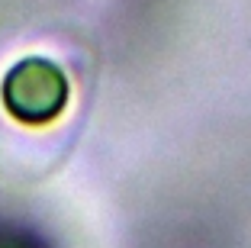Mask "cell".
<instances>
[{"label": "cell", "mask_w": 251, "mask_h": 248, "mask_svg": "<svg viewBox=\"0 0 251 248\" xmlns=\"http://www.w3.org/2000/svg\"><path fill=\"white\" fill-rule=\"evenodd\" d=\"M0 103L16 123L49 126L71 103V81L58 61L45 55H26L7 68L0 81Z\"/></svg>", "instance_id": "6da1fadb"}, {"label": "cell", "mask_w": 251, "mask_h": 248, "mask_svg": "<svg viewBox=\"0 0 251 248\" xmlns=\"http://www.w3.org/2000/svg\"><path fill=\"white\" fill-rule=\"evenodd\" d=\"M0 248H52V245L45 242V235L20 226V222L0 219Z\"/></svg>", "instance_id": "7a4b0ae2"}]
</instances>
